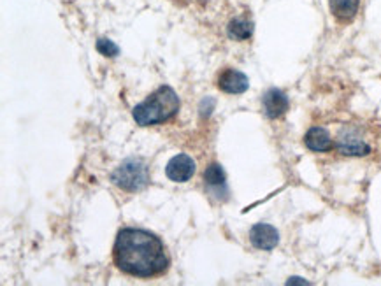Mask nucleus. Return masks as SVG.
<instances>
[{
    "label": "nucleus",
    "mask_w": 381,
    "mask_h": 286,
    "mask_svg": "<svg viewBox=\"0 0 381 286\" xmlns=\"http://www.w3.org/2000/svg\"><path fill=\"white\" fill-rule=\"evenodd\" d=\"M250 241L256 249H262V251H271L280 243V234L274 229L273 225H267V223H256L255 227H251L250 230Z\"/></svg>",
    "instance_id": "obj_6"
},
{
    "label": "nucleus",
    "mask_w": 381,
    "mask_h": 286,
    "mask_svg": "<svg viewBox=\"0 0 381 286\" xmlns=\"http://www.w3.org/2000/svg\"><path fill=\"white\" fill-rule=\"evenodd\" d=\"M304 144L311 149V151L324 153L329 151L332 148V139L325 128L322 127H313L306 132L304 135Z\"/></svg>",
    "instance_id": "obj_9"
},
{
    "label": "nucleus",
    "mask_w": 381,
    "mask_h": 286,
    "mask_svg": "<svg viewBox=\"0 0 381 286\" xmlns=\"http://www.w3.org/2000/svg\"><path fill=\"white\" fill-rule=\"evenodd\" d=\"M97 51L101 55H104V57H116V55L120 53L118 46L113 41H109V39H98Z\"/></svg>",
    "instance_id": "obj_13"
},
{
    "label": "nucleus",
    "mask_w": 381,
    "mask_h": 286,
    "mask_svg": "<svg viewBox=\"0 0 381 286\" xmlns=\"http://www.w3.org/2000/svg\"><path fill=\"white\" fill-rule=\"evenodd\" d=\"M179 98L176 91L169 86H162L155 91L149 98H146L142 104L134 108V120L141 127L164 123L171 120L178 113Z\"/></svg>",
    "instance_id": "obj_2"
},
{
    "label": "nucleus",
    "mask_w": 381,
    "mask_h": 286,
    "mask_svg": "<svg viewBox=\"0 0 381 286\" xmlns=\"http://www.w3.org/2000/svg\"><path fill=\"white\" fill-rule=\"evenodd\" d=\"M216 84H218L220 90L225 91V93L239 95L248 90L250 81H248V78L243 74V72L236 71V69H225V71L220 74L218 83Z\"/></svg>",
    "instance_id": "obj_8"
},
{
    "label": "nucleus",
    "mask_w": 381,
    "mask_h": 286,
    "mask_svg": "<svg viewBox=\"0 0 381 286\" xmlns=\"http://www.w3.org/2000/svg\"><path fill=\"white\" fill-rule=\"evenodd\" d=\"M113 183L125 192H139L149 183V172L146 164L137 159H128L115 168Z\"/></svg>",
    "instance_id": "obj_3"
},
{
    "label": "nucleus",
    "mask_w": 381,
    "mask_h": 286,
    "mask_svg": "<svg viewBox=\"0 0 381 286\" xmlns=\"http://www.w3.org/2000/svg\"><path fill=\"white\" fill-rule=\"evenodd\" d=\"M227 32H229V38L234 41H246L254 35V23L244 20V18H236L229 23Z\"/></svg>",
    "instance_id": "obj_11"
},
{
    "label": "nucleus",
    "mask_w": 381,
    "mask_h": 286,
    "mask_svg": "<svg viewBox=\"0 0 381 286\" xmlns=\"http://www.w3.org/2000/svg\"><path fill=\"white\" fill-rule=\"evenodd\" d=\"M332 14L341 21H350L353 20L357 14L360 0H329Z\"/></svg>",
    "instance_id": "obj_10"
},
{
    "label": "nucleus",
    "mask_w": 381,
    "mask_h": 286,
    "mask_svg": "<svg viewBox=\"0 0 381 286\" xmlns=\"http://www.w3.org/2000/svg\"><path fill=\"white\" fill-rule=\"evenodd\" d=\"M288 108H290L288 97L283 93V91L278 90V88H271V90H267L266 93H263L262 109L263 115H266L267 118L271 120L281 118V116L288 111Z\"/></svg>",
    "instance_id": "obj_5"
},
{
    "label": "nucleus",
    "mask_w": 381,
    "mask_h": 286,
    "mask_svg": "<svg viewBox=\"0 0 381 286\" xmlns=\"http://www.w3.org/2000/svg\"><path fill=\"white\" fill-rule=\"evenodd\" d=\"M287 285H309L306 280H302V278H290V280L287 281Z\"/></svg>",
    "instance_id": "obj_14"
},
{
    "label": "nucleus",
    "mask_w": 381,
    "mask_h": 286,
    "mask_svg": "<svg viewBox=\"0 0 381 286\" xmlns=\"http://www.w3.org/2000/svg\"><path fill=\"white\" fill-rule=\"evenodd\" d=\"M204 181L211 188H220V186H225V172H223L222 165L220 164H211L210 167L204 172Z\"/></svg>",
    "instance_id": "obj_12"
},
{
    "label": "nucleus",
    "mask_w": 381,
    "mask_h": 286,
    "mask_svg": "<svg viewBox=\"0 0 381 286\" xmlns=\"http://www.w3.org/2000/svg\"><path fill=\"white\" fill-rule=\"evenodd\" d=\"M336 148H338L341 155L346 156H364L371 153V146L357 132L351 130V128H344L341 132L338 142H336Z\"/></svg>",
    "instance_id": "obj_4"
},
{
    "label": "nucleus",
    "mask_w": 381,
    "mask_h": 286,
    "mask_svg": "<svg viewBox=\"0 0 381 286\" xmlns=\"http://www.w3.org/2000/svg\"><path fill=\"white\" fill-rule=\"evenodd\" d=\"M120 270L137 278H152L167 269V255L159 237L141 229L120 230L115 243Z\"/></svg>",
    "instance_id": "obj_1"
},
{
    "label": "nucleus",
    "mask_w": 381,
    "mask_h": 286,
    "mask_svg": "<svg viewBox=\"0 0 381 286\" xmlns=\"http://www.w3.org/2000/svg\"><path fill=\"white\" fill-rule=\"evenodd\" d=\"M166 174L171 181L186 183L195 174V162H193L188 155L172 156L166 167Z\"/></svg>",
    "instance_id": "obj_7"
}]
</instances>
